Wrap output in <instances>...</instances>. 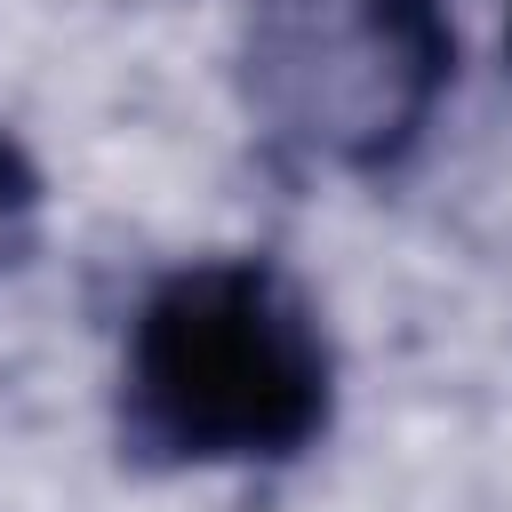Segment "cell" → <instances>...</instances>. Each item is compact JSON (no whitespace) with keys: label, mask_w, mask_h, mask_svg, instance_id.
<instances>
[{"label":"cell","mask_w":512,"mask_h":512,"mask_svg":"<svg viewBox=\"0 0 512 512\" xmlns=\"http://www.w3.org/2000/svg\"><path fill=\"white\" fill-rule=\"evenodd\" d=\"M504 64H512V16H504Z\"/></svg>","instance_id":"cell-3"},{"label":"cell","mask_w":512,"mask_h":512,"mask_svg":"<svg viewBox=\"0 0 512 512\" xmlns=\"http://www.w3.org/2000/svg\"><path fill=\"white\" fill-rule=\"evenodd\" d=\"M328 416V328L272 256H192L144 288L120 360V448L136 464H296Z\"/></svg>","instance_id":"cell-1"},{"label":"cell","mask_w":512,"mask_h":512,"mask_svg":"<svg viewBox=\"0 0 512 512\" xmlns=\"http://www.w3.org/2000/svg\"><path fill=\"white\" fill-rule=\"evenodd\" d=\"M456 80L440 0H248L240 96L256 128L304 168H400Z\"/></svg>","instance_id":"cell-2"}]
</instances>
